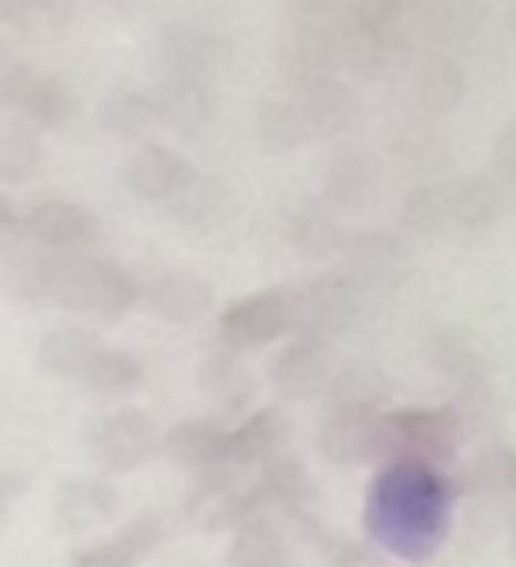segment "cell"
<instances>
[{
	"label": "cell",
	"instance_id": "obj_13",
	"mask_svg": "<svg viewBox=\"0 0 516 567\" xmlns=\"http://www.w3.org/2000/svg\"><path fill=\"white\" fill-rule=\"evenodd\" d=\"M9 105H17V110L24 113V125H32L35 133H40V128L71 125L74 113H79V102H74L66 82L51 79V74H35V71H28V66L17 74Z\"/></svg>",
	"mask_w": 516,
	"mask_h": 567
},
{
	"label": "cell",
	"instance_id": "obj_32",
	"mask_svg": "<svg viewBox=\"0 0 516 567\" xmlns=\"http://www.w3.org/2000/svg\"><path fill=\"white\" fill-rule=\"evenodd\" d=\"M469 486L482 497H493V502H508L516 486V455L505 443H489L482 455L469 466Z\"/></svg>",
	"mask_w": 516,
	"mask_h": 567
},
{
	"label": "cell",
	"instance_id": "obj_23",
	"mask_svg": "<svg viewBox=\"0 0 516 567\" xmlns=\"http://www.w3.org/2000/svg\"><path fill=\"white\" fill-rule=\"evenodd\" d=\"M288 237L303 257H334V252H342L345 241H350L342 221L334 218V210H327V206H319V203H307L291 214Z\"/></svg>",
	"mask_w": 516,
	"mask_h": 567
},
{
	"label": "cell",
	"instance_id": "obj_3",
	"mask_svg": "<svg viewBox=\"0 0 516 567\" xmlns=\"http://www.w3.org/2000/svg\"><path fill=\"white\" fill-rule=\"evenodd\" d=\"M358 292L345 284V276H314V280L283 292L288 331H296L299 339L327 342L350 331L358 319Z\"/></svg>",
	"mask_w": 516,
	"mask_h": 567
},
{
	"label": "cell",
	"instance_id": "obj_39",
	"mask_svg": "<svg viewBox=\"0 0 516 567\" xmlns=\"http://www.w3.org/2000/svg\"><path fill=\"white\" fill-rule=\"evenodd\" d=\"M0 20H9V24H17L20 32H55V28H63L66 20H71V9H63V4H4L0 9Z\"/></svg>",
	"mask_w": 516,
	"mask_h": 567
},
{
	"label": "cell",
	"instance_id": "obj_31",
	"mask_svg": "<svg viewBox=\"0 0 516 567\" xmlns=\"http://www.w3.org/2000/svg\"><path fill=\"white\" fill-rule=\"evenodd\" d=\"M167 206H172V214L183 221V226H195V229L218 226L229 210L226 187L214 183V179H203V175H195V179L187 183V190H183L179 198H172Z\"/></svg>",
	"mask_w": 516,
	"mask_h": 567
},
{
	"label": "cell",
	"instance_id": "obj_18",
	"mask_svg": "<svg viewBox=\"0 0 516 567\" xmlns=\"http://www.w3.org/2000/svg\"><path fill=\"white\" fill-rule=\"evenodd\" d=\"M164 451L175 463L195 466L198 474L214 471V466H226V463L241 466L229 455V432H221V427H214V424H203V420H198V424L172 427V432L164 435ZM245 471H249V466H245Z\"/></svg>",
	"mask_w": 516,
	"mask_h": 567
},
{
	"label": "cell",
	"instance_id": "obj_37",
	"mask_svg": "<svg viewBox=\"0 0 516 567\" xmlns=\"http://www.w3.org/2000/svg\"><path fill=\"white\" fill-rule=\"evenodd\" d=\"M229 559H234V567H288L280 536L260 533V528H237Z\"/></svg>",
	"mask_w": 516,
	"mask_h": 567
},
{
	"label": "cell",
	"instance_id": "obj_2",
	"mask_svg": "<svg viewBox=\"0 0 516 567\" xmlns=\"http://www.w3.org/2000/svg\"><path fill=\"white\" fill-rule=\"evenodd\" d=\"M141 300L136 280L113 260L97 257H40L35 303H55L82 316L117 319Z\"/></svg>",
	"mask_w": 516,
	"mask_h": 567
},
{
	"label": "cell",
	"instance_id": "obj_33",
	"mask_svg": "<svg viewBox=\"0 0 516 567\" xmlns=\"http://www.w3.org/2000/svg\"><path fill=\"white\" fill-rule=\"evenodd\" d=\"M141 378H144L141 358L128 354V350H110V347L97 350L94 362L82 373V381L90 389H102V393H125V389L141 385Z\"/></svg>",
	"mask_w": 516,
	"mask_h": 567
},
{
	"label": "cell",
	"instance_id": "obj_42",
	"mask_svg": "<svg viewBox=\"0 0 516 567\" xmlns=\"http://www.w3.org/2000/svg\"><path fill=\"white\" fill-rule=\"evenodd\" d=\"M17 234V214H12V206L0 198V245L9 241V237Z\"/></svg>",
	"mask_w": 516,
	"mask_h": 567
},
{
	"label": "cell",
	"instance_id": "obj_27",
	"mask_svg": "<svg viewBox=\"0 0 516 567\" xmlns=\"http://www.w3.org/2000/svg\"><path fill=\"white\" fill-rule=\"evenodd\" d=\"M59 517L74 533L105 525L113 517V489L102 486V482H66L59 489Z\"/></svg>",
	"mask_w": 516,
	"mask_h": 567
},
{
	"label": "cell",
	"instance_id": "obj_28",
	"mask_svg": "<svg viewBox=\"0 0 516 567\" xmlns=\"http://www.w3.org/2000/svg\"><path fill=\"white\" fill-rule=\"evenodd\" d=\"M43 159L40 133L24 121H4L0 125V183H24L35 175Z\"/></svg>",
	"mask_w": 516,
	"mask_h": 567
},
{
	"label": "cell",
	"instance_id": "obj_5",
	"mask_svg": "<svg viewBox=\"0 0 516 567\" xmlns=\"http://www.w3.org/2000/svg\"><path fill=\"white\" fill-rule=\"evenodd\" d=\"M90 447L110 471H133V466L148 463L159 447V427L148 412L141 409H121L113 416L97 420L90 427Z\"/></svg>",
	"mask_w": 516,
	"mask_h": 567
},
{
	"label": "cell",
	"instance_id": "obj_4",
	"mask_svg": "<svg viewBox=\"0 0 516 567\" xmlns=\"http://www.w3.org/2000/svg\"><path fill=\"white\" fill-rule=\"evenodd\" d=\"M159 66L164 79L179 82H198V86H214V79L229 71L234 63V43L214 28L198 24H172L159 35Z\"/></svg>",
	"mask_w": 516,
	"mask_h": 567
},
{
	"label": "cell",
	"instance_id": "obj_26",
	"mask_svg": "<svg viewBox=\"0 0 516 567\" xmlns=\"http://www.w3.org/2000/svg\"><path fill=\"white\" fill-rule=\"evenodd\" d=\"M102 350V342L90 331L66 327V331H51L40 347V365L55 378H79L86 373V365L94 362V354Z\"/></svg>",
	"mask_w": 516,
	"mask_h": 567
},
{
	"label": "cell",
	"instance_id": "obj_21",
	"mask_svg": "<svg viewBox=\"0 0 516 567\" xmlns=\"http://www.w3.org/2000/svg\"><path fill=\"white\" fill-rule=\"evenodd\" d=\"M376 412H350V409H327L319 424V451L338 466L365 463V435L369 420Z\"/></svg>",
	"mask_w": 516,
	"mask_h": 567
},
{
	"label": "cell",
	"instance_id": "obj_38",
	"mask_svg": "<svg viewBox=\"0 0 516 567\" xmlns=\"http://www.w3.org/2000/svg\"><path fill=\"white\" fill-rule=\"evenodd\" d=\"M404 226L415 237H435L443 234V198L438 187H415L404 203Z\"/></svg>",
	"mask_w": 516,
	"mask_h": 567
},
{
	"label": "cell",
	"instance_id": "obj_1",
	"mask_svg": "<svg viewBox=\"0 0 516 567\" xmlns=\"http://www.w3.org/2000/svg\"><path fill=\"white\" fill-rule=\"evenodd\" d=\"M454 486L423 463H392L369 489V528L389 551L423 559L443 544Z\"/></svg>",
	"mask_w": 516,
	"mask_h": 567
},
{
	"label": "cell",
	"instance_id": "obj_20",
	"mask_svg": "<svg viewBox=\"0 0 516 567\" xmlns=\"http://www.w3.org/2000/svg\"><path fill=\"white\" fill-rule=\"evenodd\" d=\"M283 443H288V416L280 409H260L237 432H229V455L241 466L268 463L280 455Z\"/></svg>",
	"mask_w": 516,
	"mask_h": 567
},
{
	"label": "cell",
	"instance_id": "obj_10",
	"mask_svg": "<svg viewBox=\"0 0 516 567\" xmlns=\"http://www.w3.org/2000/svg\"><path fill=\"white\" fill-rule=\"evenodd\" d=\"M221 339L229 350L245 347H265V342L280 339L288 331V308H283V292H257L249 300H237L221 311Z\"/></svg>",
	"mask_w": 516,
	"mask_h": 567
},
{
	"label": "cell",
	"instance_id": "obj_7",
	"mask_svg": "<svg viewBox=\"0 0 516 567\" xmlns=\"http://www.w3.org/2000/svg\"><path fill=\"white\" fill-rule=\"evenodd\" d=\"M291 105H296L303 141H327V136L345 133V128L353 125V117H358V97L338 79L296 82Z\"/></svg>",
	"mask_w": 516,
	"mask_h": 567
},
{
	"label": "cell",
	"instance_id": "obj_14",
	"mask_svg": "<svg viewBox=\"0 0 516 567\" xmlns=\"http://www.w3.org/2000/svg\"><path fill=\"white\" fill-rule=\"evenodd\" d=\"M156 105V121L183 136H203L206 128L218 117V97L214 86H198V82H179V79H164L159 90L152 94Z\"/></svg>",
	"mask_w": 516,
	"mask_h": 567
},
{
	"label": "cell",
	"instance_id": "obj_22",
	"mask_svg": "<svg viewBox=\"0 0 516 567\" xmlns=\"http://www.w3.org/2000/svg\"><path fill=\"white\" fill-rule=\"evenodd\" d=\"M415 97L431 113H454L466 97V66L454 55H427L415 74Z\"/></svg>",
	"mask_w": 516,
	"mask_h": 567
},
{
	"label": "cell",
	"instance_id": "obj_29",
	"mask_svg": "<svg viewBox=\"0 0 516 567\" xmlns=\"http://www.w3.org/2000/svg\"><path fill=\"white\" fill-rule=\"evenodd\" d=\"M102 125H105V133L121 136V141H136V136L152 133V128L159 125L152 94H141V90H117L113 97H105Z\"/></svg>",
	"mask_w": 516,
	"mask_h": 567
},
{
	"label": "cell",
	"instance_id": "obj_30",
	"mask_svg": "<svg viewBox=\"0 0 516 567\" xmlns=\"http://www.w3.org/2000/svg\"><path fill=\"white\" fill-rule=\"evenodd\" d=\"M203 385L226 412H237V409H245V404L252 401V373L237 362L234 350H226V354H214L210 362L203 365Z\"/></svg>",
	"mask_w": 516,
	"mask_h": 567
},
{
	"label": "cell",
	"instance_id": "obj_35",
	"mask_svg": "<svg viewBox=\"0 0 516 567\" xmlns=\"http://www.w3.org/2000/svg\"><path fill=\"white\" fill-rule=\"evenodd\" d=\"M187 517L195 520L198 528H206V533L237 528V520H241V494H237V489H221V486L198 482V489L190 494Z\"/></svg>",
	"mask_w": 516,
	"mask_h": 567
},
{
	"label": "cell",
	"instance_id": "obj_24",
	"mask_svg": "<svg viewBox=\"0 0 516 567\" xmlns=\"http://www.w3.org/2000/svg\"><path fill=\"white\" fill-rule=\"evenodd\" d=\"M392 385L381 370H365V365H350L338 370L327 385V409H350V412H376L389 401Z\"/></svg>",
	"mask_w": 516,
	"mask_h": 567
},
{
	"label": "cell",
	"instance_id": "obj_36",
	"mask_svg": "<svg viewBox=\"0 0 516 567\" xmlns=\"http://www.w3.org/2000/svg\"><path fill=\"white\" fill-rule=\"evenodd\" d=\"M257 133H260V141L276 152L307 144L303 128H299V117H296V105H291V94L265 97V105H260V113H257Z\"/></svg>",
	"mask_w": 516,
	"mask_h": 567
},
{
	"label": "cell",
	"instance_id": "obj_43",
	"mask_svg": "<svg viewBox=\"0 0 516 567\" xmlns=\"http://www.w3.org/2000/svg\"><path fill=\"white\" fill-rule=\"evenodd\" d=\"M334 567H376V564H373V559H369V556H361V551H350V556L338 559Z\"/></svg>",
	"mask_w": 516,
	"mask_h": 567
},
{
	"label": "cell",
	"instance_id": "obj_19",
	"mask_svg": "<svg viewBox=\"0 0 516 567\" xmlns=\"http://www.w3.org/2000/svg\"><path fill=\"white\" fill-rule=\"evenodd\" d=\"M427 354H431V362H435V370L446 373L458 389H485L489 385V373H493L489 358H485L462 331L431 334Z\"/></svg>",
	"mask_w": 516,
	"mask_h": 567
},
{
	"label": "cell",
	"instance_id": "obj_15",
	"mask_svg": "<svg viewBox=\"0 0 516 567\" xmlns=\"http://www.w3.org/2000/svg\"><path fill=\"white\" fill-rule=\"evenodd\" d=\"M381 167L373 152L365 148H342L327 167V203L334 214H358L373 203Z\"/></svg>",
	"mask_w": 516,
	"mask_h": 567
},
{
	"label": "cell",
	"instance_id": "obj_44",
	"mask_svg": "<svg viewBox=\"0 0 516 567\" xmlns=\"http://www.w3.org/2000/svg\"><path fill=\"white\" fill-rule=\"evenodd\" d=\"M0 517H4V505H0Z\"/></svg>",
	"mask_w": 516,
	"mask_h": 567
},
{
	"label": "cell",
	"instance_id": "obj_11",
	"mask_svg": "<svg viewBox=\"0 0 516 567\" xmlns=\"http://www.w3.org/2000/svg\"><path fill=\"white\" fill-rule=\"evenodd\" d=\"M190 179H195V167L164 144H144L125 167L128 190L136 198H148V203H172L187 190Z\"/></svg>",
	"mask_w": 516,
	"mask_h": 567
},
{
	"label": "cell",
	"instance_id": "obj_41",
	"mask_svg": "<svg viewBox=\"0 0 516 567\" xmlns=\"http://www.w3.org/2000/svg\"><path fill=\"white\" fill-rule=\"evenodd\" d=\"M20 71H24V66H20V59L12 55L4 43H0V105H9V94H12V86H17Z\"/></svg>",
	"mask_w": 516,
	"mask_h": 567
},
{
	"label": "cell",
	"instance_id": "obj_17",
	"mask_svg": "<svg viewBox=\"0 0 516 567\" xmlns=\"http://www.w3.org/2000/svg\"><path fill=\"white\" fill-rule=\"evenodd\" d=\"M148 308L167 323H198L206 311L214 308L210 284L198 280L190 272H164L152 280V288L144 292Z\"/></svg>",
	"mask_w": 516,
	"mask_h": 567
},
{
	"label": "cell",
	"instance_id": "obj_25",
	"mask_svg": "<svg viewBox=\"0 0 516 567\" xmlns=\"http://www.w3.org/2000/svg\"><path fill=\"white\" fill-rule=\"evenodd\" d=\"M159 536H164L159 520L141 517V520H133V525H128L121 536H113V540H105V544H97V548L82 551L74 567H136V559H141L144 551L156 548Z\"/></svg>",
	"mask_w": 516,
	"mask_h": 567
},
{
	"label": "cell",
	"instance_id": "obj_16",
	"mask_svg": "<svg viewBox=\"0 0 516 567\" xmlns=\"http://www.w3.org/2000/svg\"><path fill=\"white\" fill-rule=\"evenodd\" d=\"M28 234L35 237L48 249H82V245H94L102 226L97 218L79 203H63V198H51L40 203L28 218Z\"/></svg>",
	"mask_w": 516,
	"mask_h": 567
},
{
	"label": "cell",
	"instance_id": "obj_9",
	"mask_svg": "<svg viewBox=\"0 0 516 567\" xmlns=\"http://www.w3.org/2000/svg\"><path fill=\"white\" fill-rule=\"evenodd\" d=\"M330 378H334V358H330L327 342H314V339H296L291 347H283L280 358L272 362V385L280 389V396H288V401L322 396Z\"/></svg>",
	"mask_w": 516,
	"mask_h": 567
},
{
	"label": "cell",
	"instance_id": "obj_8",
	"mask_svg": "<svg viewBox=\"0 0 516 567\" xmlns=\"http://www.w3.org/2000/svg\"><path fill=\"white\" fill-rule=\"evenodd\" d=\"M438 198H443V234H451L454 241L485 237L500 214V187L485 175L446 183L438 187Z\"/></svg>",
	"mask_w": 516,
	"mask_h": 567
},
{
	"label": "cell",
	"instance_id": "obj_12",
	"mask_svg": "<svg viewBox=\"0 0 516 567\" xmlns=\"http://www.w3.org/2000/svg\"><path fill=\"white\" fill-rule=\"evenodd\" d=\"M345 284L353 292H384L392 288L404 265V249L389 234H361L345 241Z\"/></svg>",
	"mask_w": 516,
	"mask_h": 567
},
{
	"label": "cell",
	"instance_id": "obj_6",
	"mask_svg": "<svg viewBox=\"0 0 516 567\" xmlns=\"http://www.w3.org/2000/svg\"><path fill=\"white\" fill-rule=\"evenodd\" d=\"M482 9L458 4V0H435V4H407V40L412 51L423 48L427 55H454L462 43L474 40Z\"/></svg>",
	"mask_w": 516,
	"mask_h": 567
},
{
	"label": "cell",
	"instance_id": "obj_34",
	"mask_svg": "<svg viewBox=\"0 0 516 567\" xmlns=\"http://www.w3.org/2000/svg\"><path fill=\"white\" fill-rule=\"evenodd\" d=\"M260 489H268V494L276 497V502H283L288 509L303 513L307 505L314 502V482L311 474L303 471V466L296 463V458L288 455H276L265 463V482H260Z\"/></svg>",
	"mask_w": 516,
	"mask_h": 567
},
{
	"label": "cell",
	"instance_id": "obj_40",
	"mask_svg": "<svg viewBox=\"0 0 516 567\" xmlns=\"http://www.w3.org/2000/svg\"><path fill=\"white\" fill-rule=\"evenodd\" d=\"M493 164H497V187H513V167H516V128L505 125L493 144Z\"/></svg>",
	"mask_w": 516,
	"mask_h": 567
}]
</instances>
